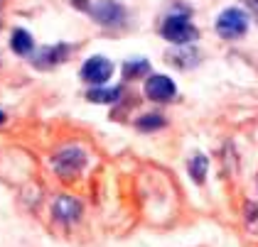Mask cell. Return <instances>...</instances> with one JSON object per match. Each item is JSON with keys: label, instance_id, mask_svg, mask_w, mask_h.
Segmentation results:
<instances>
[{"label": "cell", "instance_id": "cell-14", "mask_svg": "<svg viewBox=\"0 0 258 247\" xmlns=\"http://www.w3.org/2000/svg\"><path fill=\"white\" fill-rule=\"evenodd\" d=\"M248 225H251V230L258 232V203H251V206H248Z\"/></svg>", "mask_w": 258, "mask_h": 247}, {"label": "cell", "instance_id": "cell-11", "mask_svg": "<svg viewBox=\"0 0 258 247\" xmlns=\"http://www.w3.org/2000/svg\"><path fill=\"white\" fill-rule=\"evenodd\" d=\"M207 164H209V162H207V157H204V154H195V157H192V162H189V174H192V179H195V181H199V184H202V181H204V176H207Z\"/></svg>", "mask_w": 258, "mask_h": 247}, {"label": "cell", "instance_id": "cell-5", "mask_svg": "<svg viewBox=\"0 0 258 247\" xmlns=\"http://www.w3.org/2000/svg\"><path fill=\"white\" fill-rule=\"evenodd\" d=\"M175 81L170 76H162V74H155V76L148 78V83H145V93L150 100H155V103H165V100H170V98H175Z\"/></svg>", "mask_w": 258, "mask_h": 247}, {"label": "cell", "instance_id": "cell-1", "mask_svg": "<svg viewBox=\"0 0 258 247\" xmlns=\"http://www.w3.org/2000/svg\"><path fill=\"white\" fill-rule=\"evenodd\" d=\"M52 167H54V171L59 174L61 179H72L86 167V152L81 147H64V150L54 154Z\"/></svg>", "mask_w": 258, "mask_h": 247}, {"label": "cell", "instance_id": "cell-7", "mask_svg": "<svg viewBox=\"0 0 258 247\" xmlns=\"http://www.w3.org/2000/svg\"><path fill=\"white\" fill-rule=\"evenodd\" d=\"M81 213V203L77 198H69V196H61L57 198V203H54V215L64 220V223H69V220H77Z\"/></svg>", "mask_w": 258, "mask_h": 247}, {"label": "cell", "instance_id": "cell-13", "mask_svg": "<svg viewBox=\"0 0 258 247\" xmlns=\"http://www.w3.org/2000/svg\"><path fill=\"white\" fill-rule=\"evenodd\" d=\"M143 71H148V61L145 59L143 61H131V64L123 66V74L125 76H136V74H143Z\"/></svg>", "mask_w": 258, "mask_h": 247}, {"label": "cell", "instance_id": "cell-8", "mask_svg": "<svg viewBox=\"0 0 258 247\" xmlns=\"http://www.w3.org/2000/svg\"><path fill=\"white\" fill-rule=\"evenodd\" d=\"M64 57H67V44H57V47H47L40 57L35 59V64L44 69V66H54V64L61 61Z\"/></svg>", "mask_w": 258, "mask_h": 247}, {"label": "cell", "instance_id": "cell-16", "mask_svg": "<svg viewBox=\"0 0 258 247\" xmlns=\"http://www.w3.org/2000/svg\"><path fill=\"white\" fill-rule=\"evenodd\" d=\"M0 122H3V113H0Z\"/></svg>", "mask_w": 258, "mask_h": 247}, {"label": "cell", "instance_id": "cell-15", "mask_svg": "<svg viewBox=\"0 0 258 247\" xmlns=\"http://www.w3.org/2000/svg\"><path fill=\"white\" fill-rule=\"evenodd\" d=\"M248 3V8H251V13H253V18L258 20V0H246Z\"/></svg>", "mask_w": 258, "mask_h": 247}, {"label": "cell", "instance_id": "cell-2", "mask_svg": "<svg viewBox=\"0 0 258 247\" xmlns=\"http://www.w3.org/2000/svg\"><path fill=\"white\" fill-rule=\"evenodd\" d=\"M248 30V15L241 8H229L217 18V32L224 39H238Z\"/></svg>", "mask_w": 258, "mask_h": 247}, {"label": "cell", "instance_id": "cell-10", "mask_svg": "<svg viewBox=\"0 0 258 247\" xmlns=\"http://www.w3.org/2000/svg\"><path fill=\"white\" fill-rule=\"evenodd\" d=\"M120 91L118 88H103V86H94L89 93H86V98L89 100H94V103H113V100H118Z\"/></svg>", "mask_w": 258, "mask_h": 247}, {"label": "cell", "instance_id": "cell-6", "mask_svg": "<svg viewBox=\"0 0 258 247\" xmlns=\"http://www.w3.org/2000/svg\"><path fill=\"white\" fill-rule=\"evenodd\" d=\"M91 15L99 20L101 25H120L125 20L123 5H118L116 0H101L91 8Z\"/></svg>", "mask_w": 258, "mask_h": 247}, {"label": "cell", "instance_id": "cell-9", "mask_svg": "<svg viewBox=\"0 0 258 247\" xmlns=\"http://www.w3.org/2000/svg\"><path fill=\"white\" fill-rule=\"evenodd\" d=\"M10 44H13V52H15V54H32V49H35L32 35L25 32V30H15V32H13V39H10Z\"/></svg>", "mask_w": 258, "mask_h": 247}, {"label": "cell", "instance_id": "cell-3", "mask_svg": "<svg viewBox=\"0 0 258 247\" xmlns=\"http://www.w3.org/2000/svg\"><path fill=\"white\" fill-rule=\"evenodd\" d=\"M162 37L170 39L172 44H187L197 39V27L189 22L187 15H170L162 25Z\"/></svg>", "mask_w": 258, "mask_h": 247}, {"label": "cell", "instance_id": "cell-12", "mask_svg": "<svg viewBox=\"0 0 258 247\" xmlns=\"http://www.w3.org/2000/svg\"><path fill=\"white\" fill-rule=\"evenodd\" d=\"M165 125V120L160 117V115H145V117H140L138 120V128L140 130H158V128H162Z\"/></svg>", "mask_w": 258, "mask_h": 247}, {"label": "cell", "instance_id": "cell-4", "mask_svg": "<svg viewBox=\"0 0 258 247\" xmlns=\"http://www.w3.org/2000/svg\"><path fill=\"white\" fill-rule=\"evenodd\" d=\"M113 76V64L106 57H91L86 59V64L81 66V78L91 86H101Z\"/></svg>", "mask_w": 258, "mask_h": 247}]
</instances>
